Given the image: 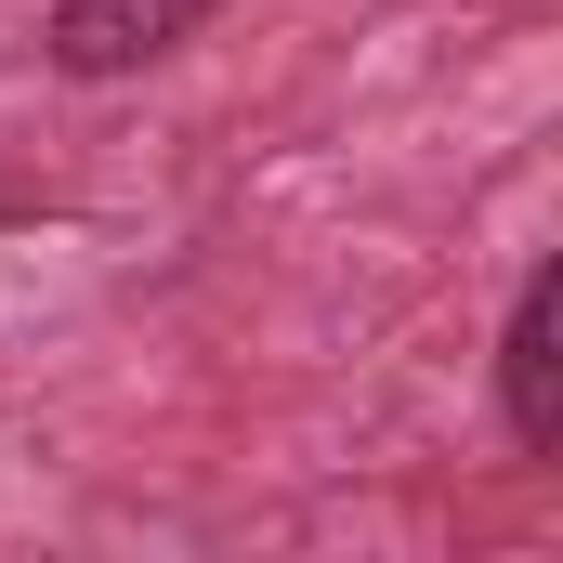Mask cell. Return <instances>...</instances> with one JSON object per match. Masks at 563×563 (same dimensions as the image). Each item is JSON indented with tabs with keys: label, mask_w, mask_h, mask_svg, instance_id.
<instances>
[{
	"label": "cell",
	"mask_w": 563,
	"mask_h": 563,
	"mask_svg": "<svg viewBox=\"0 0 563 563\" xmlns=\"http://www.w3.org/2000/svg\"><path fill=\"white\" fill-rule=\"evenodd\" d=\"M498 420L525 459H563V263L511 288V328H498Z\"/></svg>",
	"instance_id": "obj_1"
},
{
	"label": "cell",
	"mask_w": 563,
	"mask_h": 563,
	"mask_svg": "<svg viewBox=\"0 0 563 563\" xmlns=\"http://www.w3.org/2000/svg\"><path fill=\"white\" fill-rule=\"evenodd\" d=\"M197 26H210V0H53L40 53H53L66 79H144V66L184 53Z\"/></svg>",
	"instance_id": "obj_2"
}]
</instances>
